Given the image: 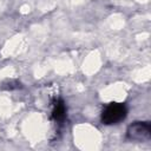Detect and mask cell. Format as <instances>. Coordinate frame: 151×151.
I'll return each mask as SVG.
<instances>
[{
    "label": "cell",
    "mask_w": 151,
    "mask_h": 151,
    "mask_svg": "<svg viewBox=\"0 0 151 151\" xmlns=\"http://www.w3.org/2000/svg\"><path fill=\"white\" fill-rule=\"evenodd\" d=\"M126 116H127V109L125 104L113 101L104 106L100 114V120L105 125H114L124 120Z\"/></svg>",
    "instance_id": "1"
},
{
    "label": "cell",
    "mask_w": 151,
    "mask_h": 151,
    "mask_svg": "<svg viewBox=\"0 0 151 151\" xmlns=\"http://www.w3.org/2000/svg\"><path fill=\"white\" fill-rule=\"evenodd\" d=\"M126 137L131 142H147L151 138V124L149 122H134L129 125Z\"/></svg>",
    "instance_id": "2"
},
{
    "label": "cell",
    "mask_w": 151,
    "mask_h": 151,
    "mask_svg": "<svg viewBox=\"0 0 151 151\" xmlns=\"http://www.w3.org/2000/svg\"><path fill=\"white\" fill-rule=\"evenodd\" d=\"M66 116H67V107L65 101L60 97L53 98L52 109H51V119L57 124H61L65 122Z\"/></svg>",
    "instance_id": "3"
}]
</instances>
